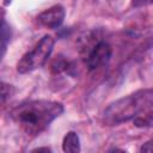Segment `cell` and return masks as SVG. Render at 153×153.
Returning <instances> with one entry per match:
<instances>
[{
    "mask_svg": "<svg viewBox=\"0 0 153 153\" xmlns=\"http://www.w3.org/2000/svg\"><path fill=\"white\" fill-rule=\"evenodd\" d=\"M65 111L62 103L47 99L27 100L11 111V118L29 136H37Z\"/></svg>",
    "mask_w": 153,
    "mask_h": 153,
    "instance_id": "1",
    "label": "cell"
},
{
    "mask_svg": "<svg viewBox=\"0 0 153 153\" xmlns=\"http://www.w3.org/2000/svg\"><path fill=\"white\" fill-rule=\"evenodd\" d=\"M153 92L151 88L136 91L111 103L103 112V121L108 126H117L130 121L146 110L152 109Z\"/></svg>",
    "mask_w": 153,
    "mask_h": 153,
    "instance_id": "2",
    "label": "cell"
},
{
    "mask_svg": "<svg viewBox=\"0 0 153 153\" xmlns=\"http://www.w3.org/2000/svg\"><path fill=\"white\" fill-rule=\"evenodd\" d=\"M55 41L53 36L50 35H44L39 42L27 53H25L19 62L17 63V71L20 74H26L30 73L39 67H42L48 57L50 56L53 48H54Z\"/></svg>",
    "mask_w": 153,
    "mask_h": 153,
    "instance_id": "3",
    "label": "cell"
},
{
    "mask_svg": "<svg viewBox=\"0 0 153 153\" xmlns=\"http://www.w3.org/2000/svg\"><path fill=\"white\" fill-rule=\"evenodd\" d=\"M111 45L105 41H98L85 56V65L87 69L93 71L106 65L111 57Z\"/></svg>",
    "mask_w": 153,
    "mask_h": 153,
    "instance_id": "4",
    "label": "cell"
},
{
    "mask_svg": "<svg viewBox=\"0 0 153 153\" xmlns=\"http://www.w3.org/2000/svg\"><path fill=\"white\" fill-rule=\"evenodd\" d=\"M66 11L62 5H54L37 16V22L39 25L48 29H57L65 20Z\"/></svg>",
    "mask_w": 153,
    "mask_h": 153,
    "instance_id": "5",
    "label": "cell"
},
{
    "mask_svg": "<svg viewBox=\"0 0 153 153\" xmlns=\"http://www.w3.org/2000/svg\"><path fill=\"white\" fill-rule=\"evenodd\" d=\"M62 149L63 152H69V153L80 152V140L75 131L66 133L62 140Z\"/></svg>",
    "mask_w": 153,
    "mask_h": 153,
    "instance_id": "6",
    "label": "cell"
},
{
    "mask_svg": "<svg viewBox=\"0 0 153 153\" xmlns=\"http://www.w3.org/2000/svg\"><path fill=\"white\" fill-rule=\"evenodd\" d=\"M131 121H133L134 126H136L139 128H149L152 126V122H153V110L152 109L146 110L142 114L137 115Z\"/></svg>",
    "mask_w": 153,
    "mask_h": 153,
    "instance_id": "7",
    "label": "cell"
},
{
    "mask_svg": "<svg viewBox=\"0 0 153 153\" xmlns=\"http://www.w3.org/2000/svg\"><path fill=\"white\" fill-rule=\"evenodd\" d=\"M71 68H72V63L68 60L63 59L62 56H56V59L51 63V72L55 74H59L62 72H68Z\"/></svg>",
    "mask_w": 153,
    "mask_h": 153,
    "instance_id": "8",
    "label": "cell"
},
{
    "mask_svg": "<svg viewBox=\"0 0 153 153\" xmlns=\"http://www.w3.org/2000/svg\"><path fill=\"white\" fill-rule=\"evenodd\" d=\"M14 93V87L5 81L0 80V106L4 105Z\"/></svg>",
    "mask_w": 153,
    "mask_h": 153,
    "instance_id": "9",
    "label": "cell"
},
{
    "mask_svg": "<svg viewBox=\"0 0 153 153\" xmlns=\"http://www.w3.org/2000/svg\"><path fill=\"white\" fill-rule=\"evenodd\" d=\"M152 141L149 140V141H147L146 143H143L142 146H141V148H140V152H147V153H151L152 152Z\"/></svg>",
    "mask_w": 153,
    "mask_h": 153,
    "instance_id": "10",
    "label": "cell"
},
{
    "mask_svg": "<svg viewBox=\"0 0 153 153\" xmlns=\"http://www.w3.org/2000/svg\"><path fill=\"white\" fill-rule=\"evenodd\" d=\"M5 54H6V43H1L0 42V62L2 61Z\"/></svg>",
    "mask_w": 153,
    "mask_h": 153,
    "instance_id": "11",
    "label": "cell"
},
{
    "mask_svg": "<svg viewBox=\"0 0 153 153\" xmlns=\"http://www.w3.org/2000/svg\"><path fill=\"white\" fill-rule=\"evenodd\" d=\"M41 152V151H45V152H48V151H50V148H48V147H38V148H35L33 149V152Z\"/></svg>",
    "mask_w": 153,
    "mask_h": 153,
    "instance_id": "12",
    "label": "cell"
},
{
    "mask_svg": "<svg viewBox=\"0 0 153 153\" xmlns=\"http://www.w3.org/2000/svg\"><path fill=\"white\" fill-rule=\"evenodd\" d=\"M133 4L135 6H139V5H143L145 2H143V0H133Z\"/></svg>",
    "mask_w": 153,
    "mask_h": 153,
    "instance_id": "13",
    "label": "cell"
}]
</instances>
